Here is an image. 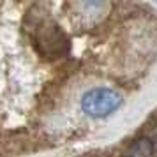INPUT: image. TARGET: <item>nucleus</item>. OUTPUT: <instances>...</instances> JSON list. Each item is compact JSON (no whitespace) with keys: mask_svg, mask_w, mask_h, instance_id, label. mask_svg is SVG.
<instances>
[{"mask_svg":"<svg viewBox=\"0 0 157 157\" xmlns=\"http://www.w3.org/2000/svg\"><path fill=\"white\" fill-rule=\"evenodd\" d=\"M154 154H155V148L148 136H143L132 141L129 147V157H152Z\"/></svg>","mask_w":157,"mask_h":157,"instance_id":"nucleus-2","label":"nucleus"},{"mask_svg":"<svg viewBox=\"0 0 157 157\" xmlns=\"http://www.w3.org/2000/svg\"><path fill=\"white\" fill-rule=\"evenodd\" d=\"M122 95L111 88H92L81 97V109L88 117H108L122 106Z\"/></svg>","mask_w":157,"mask_h":157,"instance_id":"nucleus-1","label":"nucleus"},{"mask_svg":"<svg viewBox=\"0 0 157 157\" xmlns=\"http://www.w3.org/2000/svg\"><path fill=\"white\" fill-rule=\"evenodd\" d=\"M148 138L152 140V143H154V148H155V152H157V127L152 131V134H150Z\"/></svg>","mask_w":157,"mask_h":157,"instance_id":"nucleus-3","label":"nucleus"},{"mask_svg":"<svg viewBox=\"0 0 157 157\" xmlns=\"http://www.w3.org/2000/svg\"><path fill=\"white\" fill-rule=\"evenodd\" d=\"M125 157H129V155H125Z\"/></svg>","mask_w":157,"mask_h":157,"instance_id":"nucleus-4","label":"nucleus"}]
</instances>
